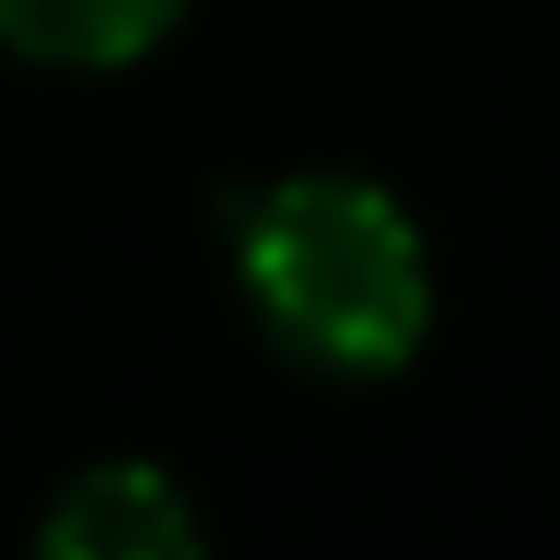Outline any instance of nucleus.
Here are the masks:
<instances>
[{"instance_id":"nucleus-1","label":"nucleus","mask_w":560,"mask_h":560,"mask_svg":"<svg viewBox=\"0 0 560 560\" xmlns=\"http://www.w3.org/2000/svg\"><path fill=\"white\" fill-rule=\"evenodd\" d=\"M243 290L290 355L393 374L430 337V253L364 178H280L243 206Z\"/></svg>"},{"instance_id":"nucleus-2","label":"nucleus","mask_w":560,"mask_h":560,"mask_svg":"<svg viewBox=\"0 0 560 560\" xmlns=\"http://www.w3.org/2000/svg\"><path fill=\"white\" fill-rule=\"evenodd\" d=\"M47 551L57 560H178L197 551V514L178 504V486L160 467H94L47 514Z\"/></svg>"},{"instance_id":"nucleus-3","label":"nucleus","mask_w":560,"mask_h":560,"mask_svg":"<svg viewBox=\"0 0 560 560\" xmlns=\"http://www.w3.org/2000/svg\"><path fill=\"white\" fill-rule=\"evenodd\" d=\"M187 0H0V38L47 66H121L168 38Z\"/></svg>"}]
</instances>
